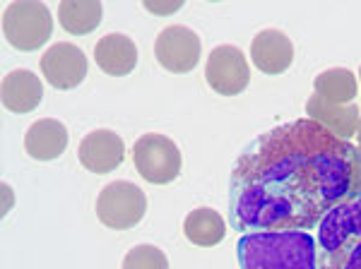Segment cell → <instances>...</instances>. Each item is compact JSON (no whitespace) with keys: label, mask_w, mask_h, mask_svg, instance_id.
Returning a JSON list of instances; mask_svg holds the SVG:
<instances>
[{"label":"cell","mask_w":361,"mask_h":269,"mask_svg":"<svg viewBox=\"0 0 361 269\" xmlns=\"http://www.w3.org/2000/svg\"><path fill=\"white\" fill-rule=\"evenodd\" d=\"M354 144L311 118L263 132L229 178V224L238 233L311 231L352 195Z\"/></svg>","instance_id":"cell-1"},{"label":"cell","mask_w":361,"mask_h":269,"mask_svg":"<svg viewBox=\"0 0 361 269\" xmlns=\"http://www.w3.org/2000/svg\"><path fill=\"white\" fill-rule=\"evenodd\" d=\"M236 255L241 269H318V243L306 231L243 233Z\"/></svg>","instance_id":"cell-2"},{"label":"cell","mask_w":361,"mask_h":269,"mask_svg":"<svg viewBox=\"0 0 361 269\" xmlns=\"http://www.w3.org/2000/svg\"><path fill=\"white\" fill-rule=\"evenodd\" d=\"M318 269H361V195H349L318 224Z\"/></svg>","instance_id":"cell-3"},{"label":"cell","mask_w":361,"mask_h":269,"mask_svg":"<svg viewBox=\"0 0 361 269\" xmlns=\"http://www.w3.org/2000/svg\"><path fill=\"white\" fill-rule=\"evenodd\" d=\"M3 34L17 51H39L54 34V17L44 3H10L3 13Z\"/></svg>","instance_id":"cell-4"},{"label":"cell","mask_w":361,"mask_h":269,"mask_svg":"<svg viewBox=\"0 0 361 269\" xmlns=\"http://www.w3.org/2000/svg\"><path fill=\"white\" fill-rule=\"evenodd\" d=\"M133 163L147 183L169 185L178 178L183 159H180V151L171 137L159 132H147L133 144Z\"/></svg>","instance_id":"cell-5"},{"label":"cell","mask_w":361,"mask_h":269,"mask_svg":"<svg viewBox=\"0 0 361 269\" xmlns=\"http://www.w3.org/2000/svg\"><path fill=\"white\" fill-rule=\"evenodd\" d=\"M147 212V197L135 183L116 180L97 197V216L106 229L128 231L142 221Z\"/></svg>","instance_id":"cell-6"},{"label":"cell","mask_w":361,"mask_h":269,"mask_svg":"<svg viewBox=\"0 0 361 269\" xmlns=\"http://www.w3.org/2000/svg\"><path fill=\"white\" fill-rule=\"evenodd\" d=\"M200 37L193 29L183 25H173L159 32L154 41V56L161 68L173 75H185L195 70L197 61H200Z\"/></svg>","instance_id":"cell-7"},{"label":"cell","mask_w":361,"mask_h":269,"mask_svg":"<svg viewBox=\"0 0 361 269\" xmlns=\"http://www.w3.org/2000/svg\"><path fill=\"white\" fill-rule=\"evenodd\" d=\"M205 80L222 96L241 94L250 82V68L241 49H236V46H217L207 56Z\"/></svg>","instance_id":"cell-8"},{"label":"cell","mask_w":361,"mask_h":269,"mask_svg":"<svg viewBox=\"0 0 361 269\" xmlns=\"http://www.w3.org/2000/svg\"><path fill=\"white\" fill-rule=\"evenodd\" d=\"M42 75L61 92L75 89L87 77V56L75 44H54L39 61Z\"/></svg>","instance_id":"cell-9"},{"label":"cell","mask_w":361,"mask_h":269,"mask_svg":"<svg viewBox=\"0 0 361 269\" xmlns=\"http://www.w3.org/2000/svg\"><path fill=\"white\" fill-rule=\"evenodd\" d=\"M80 163L87 171L104 175L111 173L123 163L126 159V144L111 130H92L87 137H82L78 149Z\"/></svg>","instance_id":"cell-10"},{"label":"cell","mask_w":361,"mask_h":269,"mask_svg":"<svg viewBox=\"0 0 361 269\" xmlns=\"http://www.w3.org/2000/svg\"><path fill=\"white\" fill-rule=\"evenodd\" d=\"M250 61L265 75H282L292 68L294 44L279 29H263L250 44Z\"/></svg>","instance_id":"cell-11"},{"label":"cell","mask_w":361,"mask_h":269,"mask_svg":"<svg viewBox=\"0 0 361 269\" xmlns=\"http://www.w3.org/2000/svg\"><path fill=\"white\" fill-rule=\"evenodd\" d=\"M306 115L311 120H316L318 125H323L328 132H333L335 137L349 142V137L359 132V120L361 111L357 104H330L325 99H320L316 92L306 101Z\"/></svg>","instance_id":"cell-12"},{"label":"cell","mask_w":361,"mask_h":269,"mask_svg":"<svg viewBox=\"0 0 361 269\" xmlns=\"http://www.w3.org/2000/svg\"><path fill=\"white\" fill-rule=\"evenodd\" d=\"M94 61L102 73L111 77H126L137 65V46L126 34H106L97 41Z\"/></svg>","instance_id":"cell-13"},{"label":"cell","mask_w":361,"mask_h":269,"mask_svg":"<svg viewBox=\"0 0 361 269\" xmlns=\"http://www.w3.org/2000/svg\"><path fill=\"white\" fill-rule=\"evenodd\" d=\"M0 96L3 106L13 113H32L44 99L42 80L32 70H13L0 85Z\"/></svg>","instance_id":"cell-14"},{"label":"cell","mask_w":361,"mask_h":269,"mask_svg":"<svg viewBox=\"0 0 361 269\" xmlns=\"http://www.w3.org/2000/svg\"><path fill=\"white\" fill-rule=\"evenodd\" d=\"M68 147V130L61 120H37L25 134V149L37 161H54Z\"/></svg>","instance_id":"cell-15"},{"label":"cell","mask_w":361,"mask_h":269,"mask_svg":"<svg viewBox=\"0 0 361 269\" xmlns=\"http://www.w3.org/2000/svg\"><path fill=\"white\" fill-rule=\"evenodd\" d=\"M183 233L193 245L200 248H214L224 241L226 236V221L217 209L197 207L183 221Z\"/></svg>","instance_id":"cell-16"},{"label":"cell","mask_w":361,"mask_h":269,"mask_svg":"<svg viewBox=\"0 0 361 269\" xmlns=\"http://www.w3.org/2000/svg\"><path fill=\"white\" fill-rule=\"evenodd\" d=\"M104 8L97 0H63L58 5V22L73 37H85L102 25Z\"/></svg>","instance_id":"cell-17"},{"label":"cell","mask_w":361,"mask_h":269,"mask_svg":"<svg viewBox=\"0 0 361 269\" xmlns=\"http://www.w3.org/2000/svg\"><path fill=\"white\" fill-rule=\"evenodd\" d=\"M313 89L320 99L330 104H354L359 92V82L354 77L352 70L347 68H333L320 73L316 80H313Z\"/></svg>","instance_id":"cell-18"},{"label":"cell","mask_w":361,"mask_h":269,"mask_svg":"<svg viewBox=\"0 0 361 269\" xmlns=\"http://www.w3.org/2000/svg\"><path fill=\"white\" fill-rule=\"evenodd\" d=\"M123 269H169L166 255L157 245H135L123 257Z\"/></svg>","instance_id":"cell-19"},{"label":"cell","mask_w":361,"mask_h":269,"mask_svg":"<svg viewBox=\"0 0 361 269\" xmlns=\"http://www.w3.org/2000/svg\"><path fill=\"white\" fill-rule=\"evenodd\" d=\"M145 10L152 15H173L178 13L180 8H183V3L180 0H173V3H164V0H159V3H152V0H147V3H142Z\"/></svg>","instance_id":"cell-20"},{"label":"cell","mask_w":361,"mask_h":269,"mask_svg":"<svg viewBox=\"0 0 361 269\" xmlns=\"http://www.w3.org/2000/svg\"><path fill=\"white\" fill-rule=\"evenodd\" d=\"M352 195H361V149L352 151Z\"/></svg>","instance_id":"cell-21"},{"label":"cell","mask_w":361,"mask_h":269,"mask_svg":"<svg viewBox=\"0 0 361 269\" xmlns=\"http://www.w3.org/2000/svg\"><path fill=\"white\" fill-rule=\"evenodd\" d=\"M357 134H359V149H361V120H359V132Z\"/></svg>","instance_id":"cell-22"},{"label":"cell","mask_w":361,"mask_h":269,"mask_svg":"<svg viewBox=\"0 0 361 269\" xmlns=\"http://www.w3.org/2000/svg\"><path fill=\"white\" fill-rule=\"evenodd\" d=\"M359 77H361V70H359Z\"/></svg>","instance_id":"cell-23"}]
</instances>
